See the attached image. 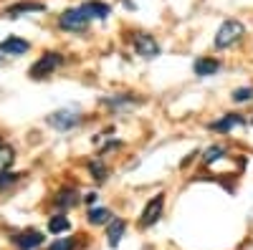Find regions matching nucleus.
I'll return each mask as SVG.
<instances>
[{
  "instance_id": "f257e3e1",
  "label": "nucleus",
  "mask_w": 253,
  "mask_h": 250,
  "mask_svg": "<svg viewBox=\"0 0 253 250\" xmlns=\"http://www.w3.org/2000/svg\"><path fill=\"white\" fill-rule=\"evenodd\" d=\"M243 36H246V26L241 23V20L230 18V20H225V23L218 28V33H215V48H230V46H236Z\"/></svg>"
},
{
  "instance_id": "f03ea898",
  "label": "nucleus",
  "mask_w": 253,
  "mask_h": 250,
  "mask_svg": "<svg viewBox=\"0 0 253 250\" xmlns=\"http://www.w3.org/2000/svg\"><path fill=\"white\" fill-rule=\"evenodd\" d=\"M63 58L61 53H56V51H48V53H43L36 64L31 66V71H28V76L33 78V81H41V78H46V76H51L56 69H61L63 66Z\"/></svg>"
},
{
  "instance_id": "7ed1b4c3",
  "label": "nucleus",
  "mask_w": 253,
  "mask_h": 250,
  "mask_svg": "<svg viewBox=\"0 0 253 250\" xmlns=\"http://www.w3.org/2000/svg\"><path fill=\"white\" fill-rule=\"evenodd\" d=\"M46 124L53 127L56 132H69V129L76 127V124H81V114L76 109H58V111L46 116Z\"/></svg>"
},
{
  "instance_id": "20e7f679",
  "label": "nucleus",
  "mask_w": 253,
  "mask_h": 250,
  "mask_svg": "<svg viewBox=\"0 0 253 250\" xmlns=\"http://www.w3.org/2000/svg\"><path fill=\"white\" fill-rule=\"evenodd\" d=\"M89 15L84 13L81 8H71V10H63L61 13V18H58V28H63V31H84L89 26Z\"/></svg>"
},
{
  "instance_id": "39448f33",
  "label": "nucleus",
  "mask_w": 253,
  "mask_h": 250,
  "mask_svg": "<svg viewBox=\"0 0 253 250\" xmlns=\"http://www.w3.org/2000/svg\"><path fill=\"white\" fill-rule=\"evenodd\" d=\"M132 46L137 51V56L142 58H157L160 56V43L150 36V33H132Z\"/></svg>"
},
{
  "instance_id": "423d86ee",
  "label": "nucleus",
  "mask_w": 253,
  "mask_h": 250,
  "mask_svg": "<svg viewBox=\"0 0 253 250\" xmlns=\"http://www.w3.org/2000/svg\"><path fill=\"white\" fill-rule=\"evenodd\" d=\"M162 210H165V195H155L150 202L144 205L142 217H139V225H142V227H152V225L162 217Z\"/></svg>"
},
{
  "instance_id": "0eeeda50",
  "label": "nucleus",
  "mask_w": 253,
  "mask_h": 250,
  "mask_svg": "<svg viewBox=\"0 0 253 250\" xmlns=\"http://www.w3.org/2000/svg\"><path fill=\"white\" fill-rule=\"evenodd\" d=\"M43 233H38V230H20L10 238V243L18 248V250H36L43 245Z\"/></svg>"
},
{
  "instance_id": "6e6552de",
  "label": "nucleus",
  "mask_w": 253,
  "mask_h": 250,
  "mask_svg": "<svg viewBox=\"0 0 253 250\" xmlns=\"http://www.w3.org/2000/svg\"><path fill=\"white\" fill-rule=\"evenodd\" d=\"M41 10H46L43 3H36V0H20V3H13L3 10L5 18H20V15H26V13H41Z\"/></svg>"
},
{
  "instance_id": "1a4fd4ad",
  "label": "nucleus",
  "mask_w": 253,
  "mask_h": 250,
  "mask_svg": "<svg viewBox=\"0 0 253 250\" xmlns=\"http://www.w3.org/2000/svg\"><path fill=\"white\" fill-rule=\"evenodd\" d=\"M28 51H31V43L26 38H18V36H8L0 43V53H5V56H23Z\"/></svg>"
},
{
  "instance_id": "9d476101",
  "label": "nucleus",
  "mask_w": 253,
  "mask_h": 250,
  "mask_svg": "<svg viewBox=\"0 0 253 250\" xmlns=\"http://www.w3.org/2000/svg\"><path fill=\"white\" fill-rule=\"evenodd\" d=\"M81 10L86 13L89 18H99V20H104V18L112 15V8H109L107 3H101V0H86V3L81 5Z\"/></svg>"
},
{
  "instance_id": "9b49d317",
  "label": "nucleus",
  "mask_w": 253,
  "mask_h": 250,
  "mask_svg": "<svg viewBox=\"0 0 253 250\" xmlns=\"http://www.w3.org/2000/svg\"><path fill=\"white\" fill-rule=\"evenodd\" d=\"M241 124H246V119H243L241 114H225V116H220L218 121L210 124V129H213V132H230V129L241 127Z\"/></svg>"
},
{
  "instance_id": "f8f14e48",
  "label": "nucleus",
  "mask_w": 253,
  "mask_h": 250,
  "mask_svg": "<svg viewBox=\"0 0 253 250\" xmlns=\"http://www.w3.org/2000/svg\"><path fill=\"white\" fill-rule=\"evenodd\" d=\"M76 202H79V192L74 190V187H63V190H58L56 197H53V205L61 207V210H69V207H74Z\"/></svg>"
},
{
  "instance_id": "ddd939ff",
  "label": "nucleus",
  "mask_w": 253,
  "mask_h": 250,
  "mask_svg": "<svg viewBox=\"0 0 253 250\" xmlns=\"http://www.w3.org/2000/svg\"><path fill=\"white\" fill-rule=\"evenodd\" d=\"M124 230H126V222H124L122 217H114V220L107 225V240H109V245H112V248H117V245H119V240H122Z\"/></svg>"
},
{
  "instance_id": "4468645a",
  "label": "nucleus",
  "mask_w": 253,
  "mask_h": 250,
  "mask_svg": "<svg viewBox=\"0 0 253 250\" xmlns=\"http://www.w3.org/2000/svg\"><path fill=\"white\" fill-rule=\"evenodd\" d=\"M193 69H195V76H213V73L220 71V61H215V58H198Z\"/></svg>"
},
{
  "instance_id": "2eb2a0df",
  "label": "nucleus",
  "mask_w": 253,
  "mask_h": 250,
  "mask_svg": "<svg viewBox=\"0 0 253 250\" xmlns=\"http://www.w3.org/2000/svg\"><path fill=\"white\" fill-rule=\"evenodd\" d=\"M69 230H71V220L63 215V213H58V215H53L48 220V233L51 235H63V233H69Z\"/></svg>"
},
{
  "instance_id": "dca6fc26",
  "label": "nucleus",
  "mask_w": 253,
  "mask_h": 250,
  "mask_svg": "<svg viewBox=\"0 0 253 250\" xmlns=\"http://www.w3.org/2000/svg\"><path fill=\"white\" fill-rule=\"evenodd\" d=\"M86 217H89L91 225H109V222L114 220V213L107 210V207H91Z\"/></svg>"
},
{
  "instance_id": "f3484780",
  "label": "nucleus",
  "mask_w": 253,
  "mask_h": 250,
  "mask_svg": "<svg viewBox=\"0 0 253 250\" xmlns=\"http://www.w3.org/2000/svg\"><path fill=\"white\" fill-rule=\"evenodd\" d=\"M13 162H15V149L10 144H0V172H10Z\"/></svg>"
},
{
  "instance_id": "a211bd4d",
  "label": "nucleus",
  "mask_w": 253,
  "mask_h": 250,
  "mask_svg": "<svg viewBox=\"0 0 253 250\" xmlns=\"http://www.w3.org/2000/svg\"><path fill=\"white\" fill-rule=\"evenodd\" d=\"M89 172L94 175V179H96V182H104V179L109 177V170H107V167H104V164H101L99 159L89 162Z\"/></svg>"
},
{
  "instance_id": "6ab92c4d",
  "label": "nucleus",
  "mask_w": 253,
  "mask_h": 250,
  "mask_svg": "<svg viewBox=\"0 0 253 250\" xmlns=\"http://www.w3.org/2000/svg\"><path fill=\"white\" fill-rule=\"evenodd\" d=\"M223 154H225V147L215 144V147H208V149H205V154H203V162H205V164H213V162H218Z\"/></svg>"
},
{
  "instance_id": "aec40b11",
  "label": "nucleus",
  "mask_w": 253,
  "mask_h": 250,
  "mask_svg": "<svg viewBox=\"0 0 253 250\" xmlns=\"http://www.w3.org/2000/svg\"><path fill=\"white\" fill-rule=\"evenodd\" d=\"M230 99H233L236 104H248V101H253V86H241V89H236Z\"/></svg>"
},
{
  "instance_id": "412c9836",
  "label": "nucleus",
  "mask_w": 253,
  "mask_h": 250,
  "mask_svg": "<svg viewBox=\"0 0 253 250\" xmlns=\"http://www.w3.org/2000/svg\"><path fill=\"white\" fill-rule=\"evenodd\" d=\"M74 245H76L74 238H58V240H53L46 250H74Z\"/></svg>"
},
{
  "instance_id": "4be33fe9",
  "label": "nucleus",
  "mask_w": 253,
  "mask_h": 250,
  "mask_svg": "<svg viewBox=\"0 0 253 250\" xmlns=\"http://www.w3.org/2000/svg\"><path fill=\"white\" fill-rule=\"evenodd\" d=\"M18 179H20V175H15V172H0V190H5V187L15 184Z\"/></svg>"
},
{
  "instance_id": "5701e85b",
  "label": "nucleus",
  "mask_w": 253,
  "mask_h": 250,
  "mask_svg": "<svg viewBox=\"0 0 253 250\" xmlns=\"http://www.w3.org/2000/svg\"><path fill=\"white\" fill-rule=\"evenodd\" d=\"M96 200H99V195H96V192H89L86 197H84V202H86V205H94Z\"/></svg>"
}]
</instances>
